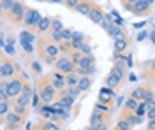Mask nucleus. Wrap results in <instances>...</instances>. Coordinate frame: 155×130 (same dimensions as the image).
Listing matches in <instances>:
<instances>
[{"label":"nucleus","instance_id":"1","mask_svg":"<svg viewBox=\"0 0 155 130\" xmlns=\"http://www.w3.org/2000/svg\"><path fill=\"white\" fill-rule=\"evenodd\" d=\"M35 53L42 65H55L57 58L60 56V46L48 35H41L35 42Z\"/></svg>","mask_w":155,"mask_h":130},{"label":"nucleus","instance_id":"2","mask_svg":"<svg viewBox=\"0 0 155 130\" xmlns=\"http://www.w3.org/2000/svg\"><path fill=\"white\" fill-rule=\"evenodd\" d=\"M37 93L42 100V104H46V106H51L53 102H57L58 90L51 83L49 74H42L41 78H37Z\"/></svg>","mask_w":155,"mask_h":130},{"label":"nucleus","instance_id":"3","mask_svg":"<svg viewBox=\"0 0 155 130\" xmlns=\"http://www.w3.org/2000/svg\"><path fill=\"white\" fill-rule=\"evenodd\" d=\"M25 81H28V74L21 70L18 76H14L12 79H0V90H4L11 100H14L16 97L21 95Z\"/></svg>","mask_w":155,"mask_h":130},{"label":"nucleus","instance_id":"4","mask_svg":"<svg viewBox=\"0 0 155 130\" xmlns=\"http://www.w3.org/2000/svg\"><path fill=\"white\" fill-rule=\"evenodd\" d=\"M21 72V67L18 65L16 58L9 56L5 51L2 49V56H0V79H12L14 76H18Z\"/></svg>","mask_w":155,"mask_h":130},{"label":"nucleus","instance_id":"5","mask_svg":"<svg viewBox=\"0 0 155 130\" xmlns=\"http://www.w3.org/2000/svg\"><path fill=\"white\" fill-rule=\"evenodd\" d=\"M153 95H155L153 84L148 83V81H146V83H139V84H136L134 88L129 91V97L139 100V102H146V100L152 99Z\"/></svg>","mask_w":155,"mask_h":130},{"label":"nucleus","instance_id":"6","mask_svg":"<svg viewBox=\"0 0 155 130\" xmlns=\"http://www.w3.org/2000/svg\"><path fill=\"white\" fill-rule=\"evenodd\" d=\"M25 14H27V5L18 0V2L14 4V7L9 11V14L5 16V20H9V23L14 25V27H23V23H25Z\"/></svg>","mask_w":155,"mask_h":130},{"label":"nucleus","instance_id":"7","mask_svg":"<svg viewBox=\"0 0 155 130\" xmlns=\"http://www.w3.org/2000/svg\"><path fill=\"white\" fill-rule=\"evenodd\" d=\"M0 121H2L4 130H12V128H23V127H25V123H27V118L16 114L14 111H11V113H7L5 116H2Z\"/></svg>","mask_w":155,"mask_h":130},{"label":"nucleus","instance_id":"8","mask_svg":"<svg viewBox=\"0 0 155 130\" xmlns=\"http://www.w3.org/2000/svg\"><path fill=\"white\" fill-rule=\"evenodd\" d=\"M155 7V0H137L132 4V9L130 12L134 16H139V18H145V16H150L153 12Z\"/></svg>","mask_w":155,"mask_h":130},{"label":"nucleus","instance_id":"9","mask_svg":"<svg viewBox=\"0 0 155 130\" xmlns=\"http://www.w3.org/2000/svg\"><path fill=\"white\" fill-rule=\"evenodd\" d=\"M41 20H42V16H41V12H39L37 9H34V7H27V14H25L23 28H25V30H30V32H35Z\"/></svg>","mask_w":155,"mask_h":130},{"label":"nucleus","instance_id":"10","mask_svg":"<svg viewBox=\"0 0 155 130\" xmlns=\"http://www.w3.org/2000/svg\"><path fill=\"white\" fill-rule=\"evenodd\" d=\"M55 70L60 72V74H71V72H76V63L71 60L69 56H64V55H60L55 62Z\"/></svg>","mask_w":155,"mask_h":130},{"label":"nucleus","instance_id":"11","mask_svg":"<svg viewBox=\"0 0 155 130\" xmlns=\"http://www.w3.org/2000/svg\"><path fill=\"white\" fill-rule=\"evenodd\" d=\"M90 21L92 23H95V25H101L102 21H104V18H106V11L102 9V5L101 4H94V7H92V11H90Z\"/></svg>","mask_w":155,"mask_h":130},{"label":"nucleus","instance_id":"12","mask_svg":"<svg viewBox=\"0 0 155 130\" xmlns=\"http://www.w3.org/2000/svg\"><path fill=\"white\" fill-rule=\"evenodd\" d=\"M62 128H64L62 125L53 123L51 120H46V118H42V116H39L37 118L35 127H34V130H62Z\"/></svg>","mask_w":155,"mask_h":130},{"label":"nucleus","instance_id":"13","mask_svg":"<svg viewBox=\"0 0 155 130\" xmlns=\"http://www.w3.org/2000/svg\"><path fill=\"white\" fill-rule=\"evenodd\" d=\"M106 121H109V114H107V113H102V111H99V109H94L92 116H90V125H88V127L95 128V127L102 125V123H106Z\"/></svg>","mask_w":155,"mask_h":130},{"label":"nucleus","instance_id":"14","mask_svg":"<svg viewBox=\"0 0 155 130\" xmlns=\"http://www.w3.org/2000/svg\"><path fill=\"white\" fill-rule=\"evenodd\" d=\"M57 102L62 106V107H65V109H71L72 106H74V102H76V99L72 97V95H69L67 88L65 90H60L57 95Z\"/></svg>","mask_w":155,"mask_h":130},{"label":"nucleus","instance_id":"15","mask_svg":"<svg viewBox=\"0 0 155 130\" xmlns=\"http://www.w3.org/2000/svg\"><path fill=\"white\" fill-rule=\"evenodd\" d=\"M49 78H51V83L55 84V88H57L58 91L67 88V83H65V74H60V72H57V70H53V72H49Z\"/></svg>","mask_w":155,"mask_h":130},{"label":"nucleus","instance_id":"16","mask_svg":"<svg viewBox=\"0 0 155 130\" xmlns=\"http://www.w3.org/2000/svg\"><path fill=\"white\" fill-rule=\"evenodd\" d=\"M51 20H53V16H42V20L37 25V30H35L39 35H46L51 30Z\"/></svg>","mask_w":155,"mask_h":130},{"label":"nucleus","instance_id":"17","mask_svg":"<svg viewBox=\"0 0 155 130\" xmlns=\"http://www.w3.org/2000/svg\"><path fill=\"white\" fill-rule=\"evenodd\" d=\"M94 7V2H90V0H81L79 4H78V7L74 9V12L78 14H81V16H90V11Z\"/></svg>","mask_w":155,"mask_h":130},{"label":"nucleus","instance_id":"18","mask_svg":"<svg viewBox=\"0 0 155 130\" xmlns=\"http://www.w3.org/2000/svg\"><path fill=\"white\" fill-rule=\"evenodd\" d=\"M129 46H130V37H127V39L113 40V51H115V53H122V55H124Z\"/></svg>","mask_w":155,"mask_h":130},{"label":"nucleus","instance_id":"19","mask_svg":"<svg viewBox=\"0 0 155 130\" xmlns=\"http://www.w3.org/2000/svg\"><path fill=\"white\" fill-rule=\"evenodd\" d=\"M120 84H124V81L120 79L118 76H115V74H107L106 78H104V86H107V88H111V90H115V88H118Z\"/></svg>","mask_w":155,"mask_h":130},{"label":"nucleus","instance_id":"20","mask_svg":"<svg viewBox=\"0 0 155 130\" xmlns=\"http://www.w3.org/2000/svg\"><path fill=\"white\" fill-rule=\"evenodd\" d=\"M95 65V56L94 55H83L81 56V60H79V63H78V67L79 69H90V67H94Z\"/></svg>","mask_w":155,"mask_h":130},{"label":"nucleus","instance_id":"21","mask_svg":"<svg viewBox=\"0 0 155 130\" xmlns=\"http://www.w3.org/2000/svg\"><path fill=\"white\" fill-rule=\"evenodd\" d=\"M27 70H28L30 74L37 76V78H41V76L44 74V72H42V63H41V60H34L28 67H27Z\"/></svg>","mask_w":155,"mask_h":130},{"label":"nucleus","instance_id":"22","mask_svg":"<svg viewBox=\"0 0 155 130\" xmlns=\"http://www.w3.org/2000/svg\"><path fill=\"white\" fill-rule=\"evenodd\" d=\"M19 40H23V42H28V44H34V42H37L35 40V37H34V32H30V30H23L19 32Z\"/></svg>","mask_w":155,"mask_h":130},{"label":"nucleus","instance_id":"23","mask_svg":"<svg viewBox=\"0 0 155 130\" xmlns=\"http://www.w3.org/2000/svg\"><path fill=\"white\" fill-rule=\"evenodd\" d=\"M12 111H14L16 114H19V116H25V118H28V114H30V106L27 107V106H19V104H16V102H12Z\"/></svg>","mask_w":155,"mask_h":130},{"label":"nucleus","instance_id":"24","mask_svg":"<svg viewBox=\"0 0 155 130\" xmlns=\"http://www.w3.org/2000/svg\"><path fill=\"white\" fill-rule=\"evenodd\" d=\"M92 83H94V79H92L90 76H85V78H81V79H79L78 88H79L81 91H88V90H90V86H92Z\"/></svg>","mask_w":155,"mask_h":130},{"label":"nucleus","instance_id":"25","mask_svg":"<svg viewBox=\"0 0 155 130\" xmlns=\"http://www.w3.org/2000/svg\"><path fill=\"white\" fill-rule=\"evenodd\" d=\"M2 2V18H5L7 14H9V11L14 7V4L18 2V0H0Z\"/></svg>","mask_w":155,"mask_h":130},{"label":"nucleus","instance_id":"26","mask_svg":"<svg viewBox=\"0 0 155 130\" xmlns=\"http://www.w3.org/2000/svg\"><path fill=\"white\" fill-rule=\"evenodd\" d=\"M65 28L64 27V23H62V18L60 16H53V20H51V30L49 32H62Z\"/></svg>","mask_w":155,"mask_h":130},{"label":"nucleus","instance_id":"27","mask_svg":"<svg viewBox=\"0 0 155 130\" xmlns=\"http://www.w3.org/2000/svg\"><path fill=\"white\" fill-rule=\"evenodd\" d=\"M58 46H60V55H64V56H69V55L74 51V48H72V42H67V40L60 42Z\"/></svg>","mask_w":155,"mask_h":130},{"label":"nucleus","instance_id":"28","mask_svg":"<svg viewBox=\"0 0 155 130\" xmlns=\"http://www.w3.org/2000/svg\"><path fill=\"white\" fill-rule=\"evenodd\" d=\"M79 76H78L76 72H71V74H65V83H67V86H78V83H79Z\"/></svg>","mask_w":155,"mask_h":130},{"label":"nucleus","instance_id":"29","mask_svg":"<svg viewBox=\"0 0 155 130\" xmlns=\"http://www.w3.org/2000/svg\"><path fill=\"white\" fill-rule=\"evenodd\" d=\"M139 104H141L139 100L132 99V97H127V99H125V106H124V107L129 109V111H136L137 107H139Z\"/></svg>","mask_w":155,"mask_h":130},{"label":"nucleus","instance_id":"30","mask_svg":"<svg viewBox=\"0 0 155 130\" xmlns=\"http://www.w3.org/2000/svg\"><path fill=\"white\" fill-rule=\"evenodd\" d=\"M116 130H132V127H130V123L127 120H122V118H118V121H116L115 125Z\"/></svg>","mask_w":155,"mask_h":130},{"label":"nucleus","instance_id":"31","mask_svg":"<svg viewBox=\"0 0 155 130\" xmlns=\"http://www.w3.org/2000/svg\"><path fill=\"white\" fill-rule=\"evenodd\" d=\"M21 95H25V97L32 99L34 91H32V83H30V81H25V84H23V90H21Z\"/></svg>","mask_w":155,"mask_h":130},{"label":"nucleus","instance_id":"32","mask_svg":"<svg viewBox=\"0 0 155 130\" xmlns=\"http://www.w3.org/2000/svg\"><path fill=\"white\" fill-rule=\"evenodd\" d=\"M46 35H48V37H49L51 40H55L57 44H60V42H64V37H62V32H48Z\"/></svg>","mask_w":155,"mask_h":130},{"label":"nucleus","instance_id":"33","mask_svg":"<svg viewBox=\"0 0 155 130\" xmlns=\"http://www.w3.org/2000/svg\"><path fill=\"white\" fill-rule=\"evenodd\" d=\"M62 37H64V40L71 42V40L74 39V30H71V28H64V30H62Z\"/></svg>","mask_w":155,"mask_h":130},{"label":"nucleus","instance_id":"34","mask_svg":"<svg viewBox=\"0 0 155 130\" xmlns=\"http://www.w3.org/2000/svg\"><path fill=\"white\" fill-rule=\"evenodd\" d=\"M12 102H16V104H19V106H27V107L30 106V99H28V97H25V95H19V97H16Z\"/></svg>","mask_w":155,"mask_h":130},{"label":"nucleus","instance_id":"35","mask_svg":"<svg viewBox=\"0 0 155 130\" xmlns=\"http://www.w3.org/2000/svg\"><path fill=\"white\" fill-rule=\"evenodd\" d=\"M79 2H81V0H65V7H67L69 11H74Z\"/></svg>","mask_w":155,"mask_h":130},{"label":"nucleus","instance_id":"36","mask_svg":"<svg viewBox=\"0 0 155 130\" xmlns=\"http://www.w3.org/2000/svg\"><path fill=\"white\" fill-rule=\"evenodd\" d=\"M67 91H69V95H72L74 99H78V95L81 93V90L78 86H67Z\"/></svg>","mask_w":155,"mask_h":130},{"label":"nucleus","instance_id":"37","mask_svg":"<svg viewBox=\"0 0 155 130\" xmlns=\"http://www.w3.org/2000/svg\"><path fill=\"white\" fill-rule=\"evenodd\" d=\"M87 130H109V121H106V123H102V125H99V127H95V128L88 127Z\"/></svg>","mask_w":155,"mask_h":130},{"label":"nucleus","instance_id":"38","mask_svg":"<svg viewBox=\"0 0 155 130\" xmlns=\"http://www.w3.org/2000/svg\"><path fill=\"white\" fill-rule=\"evenodd\" d=\"M81 53H83V55H94V53H92V48H90V44H83V46H81Z\"/></svg>","mask_w":155,"mask_h":130},{"label":"nucleus","instance_id":"39","mask_svg":"<svg viewBox=\"0 0 155 130\" xmlns=\"http://www.w3.org/2000/svg\"><path fill=\"white\" fill-rule=\"evenodd\" d=\"M146 118H148V120H155V107H148Z\"/></svg>","mask_w":155,"mask_h":130},{"label":"nucleus","instance_id":"40","mask_svg":"<svg viewBox=\"0 0 155 130\" xmlns=\"http://www.w3.org/2000/svg\"><path fill=\"white\" fill-rule=\"evenodd\" d=\"M134 2H137V0H120V4H122V7H125V5H132Z\"/></svg>","mask_w":155,"mask_h":130},{"label":"nucleus","instance_id":"41","mask_svg":"<svg viewBox=\"0 0 155 130\" xmlns=\"http://www.w3.org/2000/svg\"><path fill=\"white\" fill-rule=\"evenodd\" d=\"M145 104L148 106V107H155V95H153V97H152L150 100H146Z\"/></svg>","mask_w":155,"mask_h":130},{"label":"nucleus","instance_id":"42","mask_svg":"<svg viewBox=\"0 0 155 130\" xmlns=\"http://www.w3.org/2000/svg\"><path fill=\"white\" fill-rule=\"evenodd\" d=\"M146 130H155V120H148V127Z\"/></svg>","mask_w":155,"mask_h":130},{"label":"nucleus","instance_id":"43","mask_svg":"<svg viewBox=\"0 0 155 130\" xmlns=\"http://www.w3.org/2000/svg\"><path fill=\"white\" fill-rule=\"evenodd\" d=\"M51 4H60V5H65V0H51Z\"/></svg>","mask_w":155,"mask_h":130},{"label":"nucleus","instance_id":"44","mask_svg":"<svg viewBox=\"0 0 155 130\" xmlns=\"http://www.w3.org/2000/svg\"><path fill=\"white\" fill-rule=\"evenodd\" d=\"M90 2H94V4H99V2H101V0H90Z\"/></svg>","mask_w":155,"mask_h":130},{"label":"nucleus","instance_id":"45","mask_svg":"<svg viewBox=\"0 0 155 130\" xmlns=\"http://www.w3.org/2000/svg\"><path fill=\"white\" fill-rule=\"evenodd\" d=\"M35 2H48V0H35Z\"/></svg>","mask_w":155,"mask_h":130},{"label":"nucleus","instance_id":"46","mask_svg":"<svg viewBox=\"0 0 155 130\" xmlns=\"http://www.w3.org/2000/svg\"><path fill=\"white\" fill-rule=\"evenodd\" d=\"M12 130H23V128H12Z\"/></svg>","mask_w":155,"mask_h":130},{"label":"nucleus","instance_id":"47","mask_svg":"<svg viewBox=\"0 0 155 130\" xmlns=\"http://www.w3.org/2000/svg\"><path fill=\"white\" fill-rule=\"evenodd\" d=\"M113 130H116V128H113Z\"/></svg>","mask_w":155,"mask_h":130}]
</instances>
